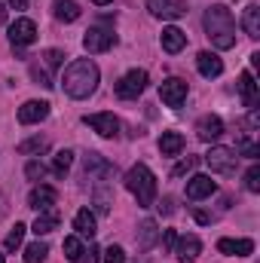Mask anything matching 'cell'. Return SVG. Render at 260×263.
<instances>
[{
    "label": "cell",
    "instance_id": "4",
    "mask_svg": "<svg viewBox=\"0 0 260 263\" xmlns=\"http://www.w3.org/2000/svg\"><path fill=\"white\" fill-rule=\"evenodd\" d=\"M205 165L217 175H236V165H239V153L233 147H211L205 153Z\"/></svg>",
    "mask_w": 260,
    "mask_h": 263
},
{
    "label": "cell",
    "instance_id": "14",
    "mask_svg": "<svg viewBox=\"0 0 260 263\" xmlns=\"http://www.w3.org/2000/svg\"><path fill=\"white\" fill-rule=\"evenodd\" d=\"M217 251L227 254V257H248L254 251V242L251 239H220L217 242Z\"/></svg>",
    "mask_w": 260,
    "mask_h": 263
},
{
    "label": "cell",
    "instance_id": "23",
    "mask_svg": "<svg viewBox=\"0 0 260 263\" xmlns=\"http://www.w3.org/2000/svg\"><path fill=\"white\" fill-rule=\"evenodd\" d=\"M59 230V211H40L37 214V220H34V233L37 236H49V233H55Z\"/></svg>",
    "mask_w": 260,
    "mask_h": 263
},
{
    "label": "cell",
    "instance_id": "13",
    "mask_svg": "<svg viewBox=\"0 0 260 263\" xmlns=\"http://www.w3.org/2000/svg\"><path fill=\"white\" fill-rule=\"evenodd\" d=\"M95 248H83V242H80V236H67L65 239V257L70 263H95Z\"/></svg>",
    "mask_w": 260,
    "mask_h": 263
},
{
    "label": "cell",
    "instance_id": "30",
    "mask_svg": "<svg viewBox=\"0 0 260 263\" xmlns=\"http://www.w3.org/2000/svg\"><path fill=\"white\" fill-rule=\"evenodd\" d=\"M92 202H95V211H98V214H107V211H110V205H114V193H107V190H101V187H98Z\"/></svg>",
    "mask_w": 260,
    "mask_h": 263
},
{
    "label": "cell",
    "instance_id": "5",
    "mask_svg": "<svg viewBox=\"0 0 260 263\" xmlns=\"http://www.w3.org/2000/svg\"><path fill=\"white\" fill-rule=\"evenodd\" d=\"M147 89V70H129L120 83H117V95L120 98H126V101H132V98H138L141 92Z\"/></svg>",
    "mask_w": 260,
    "mask_h": 263
},
{
    "label": "cell",
    "instance_id": "43",
    "mask_svg": "<svg viewBox=\"0 0 260 263\" xmlns=\"http://www.w3.org/2000/svg\"><path fill=\"white\" fill-rule=\"evenodd\" d=\"M9 6H15V9H25V6H28V0H9Z\"/></svg>",
    "mask_w": 260,
    "mask_h": 263
},
{
    "label": "cell",
    "instance_id": "3",
    "mask_svg": "<svg viewBox=\"0 0 260 263\" xmlns=\"http://www.w3.org/2000/svg\"><path fill=\"white\" fill-rule=\"evenodd\" d=\"M126 190L138 199L141 208H150L156 202V178H153V172L144 162L132 165L129 172H126Z\"/></svg>",
    "mask_w": 260,
    "mask_h": 263
},
{
    "label": "cell",
    "instance_id": "18",
    "mask_svg": "<svg viewBox=\"0 0 260 263\" xmlns=\"http://www.w3.org/2000/svg\"><path fill=\"white\" fill-rule=\"evenodd\" d=\"M159 40H162V49H165V52H172V55H175V52H181V49L187 46V34H184L181 28H175V25H169V28L162 31V37H159Z\"/></svg>",
    "mask_w": 260,
    "mask_h": 263
},
{
    "label": "cell",
    "instance_id": "34",
    "mask_svg": "<svg viewBox=\"0 0 260 263\" xmlns=\"http://www.w3.org/2000/svg\"><path fill=\"white\" fill-rule=\"evenodd\" d=\"M245 187H248L251 193H260V165H251V168H248V175H245Z\"/></svg>",
    "mask_w": 260,
    "mask_h": 263
},
{
    "label": "cell",
    "instance_id": "27",
    "mask_svg": "<svg viewBox=\"0 0 260 263\" xmlns=\"http://www.w3.org/2000/svg\"><path fill=\"white\" fill-rule=\"evenodd\" d=\"M156 236H159V230H156V220H144V223L138 227V245H141L144 251H147V248H153Z\"/></svg>",
    "mask_w": 260,
    "mask_h": 263
},
{
    "label": "cell",
    "instance_id": "47",
    "mask_svg": "<svg viewBox=\"0 0 260 263\" xmlns=\"http://www.w3.org/2000/svg\"><path fill=\"white\" fill-rule=\"evenodd\" d=\"M0 263H6V260H3V254H0Z\"/></svg>",
    "mask_w": 260,
    "mask_h": 263
},
{
    "label": "cell",
    "instance_id": "15",
    "mask_svg": "<svg viewBox=\"0 0 260 263\" xmlns=\"http://www.w3.org/2000/svg\"><path fill=\"white\" fill-rule=\"evenodd\" d=\"M199 251H202L199 236H181V239L175 242V254H178L181 263H193L196 257H199Z\"/></svg>",
    "mask_w": 260,
    "mask_h": 263
},
{
    "label": "cell",
    "instance_id": "10",
    "mask_svg": "<svg viewBox=\"0 0 260 263\" xmlns=\"http://www.w3.org/2000/svg\"><path fill=\"white\" fill-rule=\"evenodd\" d=\"M83 123L89 129H95L101 138H114L120 132V120L114 114H89V117H83Z\"/></svg>",
    "mask_w": 260,
    "mask_h": 263
},
{
    "label": "cell",
    "instance_id": "16",
    "mask_svg": "<svg viewBox=\"0 0 260 263\" xmlns=\"http://www.w3.org/2000/svg\"><path fill=\"white\" fill-rule=\"evenodd\" d=\"M214 190H217V184L208 175H193L187 181V199H208Z\"/></svg>",
    "mask_w": 260,
    "mask_h": 263
},
{
    "label": "cell",
    "instance_id": "41",
    "mask_svg": "<svg viewBox=\"0 0 260 263\" xmlns=\"http://www.w3.org/2000/svg\"><path fill=\"white\" fill-rule=\"evenodd\" d=\"M172 205H175V202H172V199H162V202H159V211H165V214H172V211H175V208H172Z\"/></svg>",
    "mask_w": 260,
    "mask_h": 263
},
{
    "label": "cell",
    "instance_id": "35",
    "mask_svg": "<svg viewBox=\"0 0 260 263\" xmlns=\"http://www.w3.org/2000/svg\"><path fill=\"white\" fill-rule=\"evenodd\" d=\"M104 263H126V251H123L120 245L104 248Z\"/></svg>",
    "mask_w": 260,
    "mask_h": 263
},
{
    "label": "cell",
    "instance_id": "28",
    "mask_svg": "<svg viewBox=\"0 0 260 263\" xmlns=\"http://www.w3.org/2000/svg\"><path fill=\"white\" fill-rule=\"evenodd\" d=\"M46 254H49V248H46L43 242H31V245L25 248V263H43Z\"/></svg>",
    "mask_w": 260,
    "mask_h": 263
},
{
    "label": "cell",
    "instance_id": "6",
    "mask_svg": "<svg viewBox=\"0 0 260 263\" xmlns=\"http://www.w3.org/2000/svg\"><path fill=\"white\" fill-rule=\"evenodd\" d=\"M147 9H150V15H156V18L175 22V18L187 15V0H147Z\"/></svg>",
    "mask_w": 260,
    "mask_h": 263
},
{
    "label": "cell",
    "instance_id": "9",
    "mask_svg": "<svg viewBox=\"0 0 260 263\" xmlns=\"http://www.w3.org/2000/svg\"><path fill=\"white\" fill-rule=\"evenodd\" d=\"M37 40V25L31 18H15L9 25V43L12 46H31Z\"/></svg>",
    "mask_w": 260,
    "mask_h": 263
},
{
    "label": "cell",
    "instance_id": "26",
    "mask_svg": "<svg viewBox=\"0 0 260 263\" xmlns=\"http://www.w3.org/2000/svg\"><path fill=\"white\" fill-rule=\"evenodd\" d=\"M52 12H55L59 22H77L80 18V6L73 0H55L52 3Z\"/></svg>",
    "mask_w": 260,
    "mask_h": 263
},
{
    "label": "cell",
    "instance_id": "8",
    "mask_svg": "<svg viewBox=\"0 0 260 263\" xmlns=\"http://www.w3.org/2000/svg\"><path fill=\"white\" fill-rule=\"evenodd\" d=\"M159 98L169 104V107H181L187 101V83L181 77H169L162 86H159Z\"/></svg>",
    "mask_w": 260,
    "mask_h": 263
},
{
    "label": "cell",
    "instance_id": "17",
    "mask_svg": "<svg viewBox=\"0 0 260 263\" xmlns=\"http://www.w3.org/2000/svg\"><path fill=\"white\" fill-rule=\"evenodd\" d=\"M196 135H199L202 141H217V138L224 135V120H220V117H202V120L196 123Z\"/></svg>",
    "mask_w": 260,
    "mask_h": 263
},
{
    "label": "cell",
    "instance_id": "33",
    "mask_svg": "<svg viewBox=\"0 0 260 263\" xmlns=\"http://www.w3.org/2000/svg\"><path fill=\"white\" fill-rule=\"evenodd\" d=\"M196 165H199V159L196 156H187V159H181L175 168H172V178H181V175H187V172H193Z\"/></svg>",
    "mask_w": 260,
    "mask_h": 263
},
{
    "label": "cell",
    "instance_id": "38",
    "mask_svg": "<svg viewBox=\"0 0 260 263\" xmlns=\"http://www.w3.org/2000/svg\"><path fill=\"white\" fill-rule=\"evenodd\" d=\"M62 59H65V52H59V49H49V52H46V62H49L52 67L62 65Z\"/></svg>",
    "mask_w": 260,
    "mask_h": 263
},
{
    "label": "cell",
    "instance_id": "39",
    "mask_svg": "<svg viewBox=\"0 0 260 263\" xmlns=\"http://www.w3.org/2000/svg\"><path fill=\"white\" fill-rule=\"evenodd\" d=\"M242 150H245V156H248V159H257V147H254V144H242Z\"/></svg>",
    "mask_w": 260,
    "mask_h": 263
},
{
    "label": "cell",
    "instance_id": "37",
    "mask_svg": "<svg viewBox=\"0 0 260 263\" xmlns=\"http://www.w3.org/2000/svg\"><path fill=\"white\" fill-rule=\"evenodd\" d=\"M31 77H34L40 86H46V89H49V86H55V83L49 80V73H46V70H40V67H31Z\"/></svg>",
    "mask_w": 260,
    "mask_h": 263
},
{
    "label": "cell",
    "instance_id": "1",
    "mask_svg": "<svg viewBox=\"0 0 260 263\" xmlns=\"http://www.w3.org/2000/svg\"><path fill=\"white\" fill-rule=\"evenodd\" d=\"M98 77L101 73H98V65L92 59H77L73 65H67L62 83H65V92L70 98H89L98 89Z\"/></svg>",
    "mask_w": 260,
    "mask_h": 263
},
{
    "label": "cell",
    "instance_id": "42",
    "mask_svg": "<svg viewBox=\"0 0 260 263\" xmlns=\"http://www.w3.org/2000/svg\"><path fill=\"white\" fill-rule=\"evenodd\" d=\"M196 220H199V223H208V220H211V217H208V214H205V211H196Z\"/></svg>",
    "mask_w": 260,
    "mask_h": 263
},
{
    "label": "cell",
    "instance_id": "24",
    "mask_svg": "<svg viewBox=\"0 0 260 263\" xmlns=\"http://www.w3.org/2000/svg\"><path fill=\"white\" fill-rule=\"evenodd\" d=\"M239 95H242L245 107H254V104H257V83H254V77H251L248 70L239 77Z\"/></svg>",
    "mask_w": 260,
    "mask_h": 263
},
{
    "label": "cell",
    "instance_id": "25",
    "mask_svg": "<svg viewBox=\"0 0 260 263\" xmlns=\"http://www.w3.org/2000/svg\"><path fill=\"white\" fill-rule=\"evenodd\" d=\"M86 175H98V178H110L114 168L101 159V153H86Z\"/></svg>",
    "mask_w": 260,
    "mask_h": 263
},
{
    "label": "cell",
    "instance_id": "22",
    "mask_svg": "<svg viewBox=\"0 0 260 263\" xmlns=\"http://www.w3.org/2000/svg\"><path fill=\"white\" fill-rule=\"evenodd\" d=\"M184 150V135L181 132H162L159 138V153L162 156H178Z\"/></svg>",
    "mask_w": 260,
    "mask_h": 263
},
{
    "label": "cell",
    "instance_id": "2",
    "mask_svg": "<svg viewBox=\"0 0 260 263\" xmlns=\"http://www.w3.org/2000/svg\"><path fill=\"white\" fill-rule=\"evenodd\" d=\"M205 34H208L214 49H233L236 46V22L224 3H214L205 12Z\"/></svg>",
    "mask_w": 260,
    "mask_h": 263
},
{
    "label": "cell",
    "instance_id": "21",
    "mask_svg": "<svg viewBox=\"0 0 260 263\" xmlns=\"http://www.w3.org/2000/svg\"><path fill=\"white\" fill-rule=\"evenodd\" d=\"M242 28H245V34H248L251 40L260 37V6L257 3H248V6H245V12H242Z\"/></svg>",
    "mask_w": 260,
    "mask_h": 263
},
{
    "label": "cell",
    "instance_id": "40",
    "mask_svg": "<svg viewBox=\"0 0 260 263\" xmlns=\"http://www.w3.org/2000/svg\"><path fill=\"white\" fill-rule=\"evenodd\" d=\"M175 242H178V233H175V230H165V245L175 248Z\"/></svg>",
    "mask_w": 260,
    "mask_h": 263
},
{
    "label": "cell",
    "instance_id": "32",
    "mask_svg": "<svg viewBox=\"0 0 260 263\" xmlns=\"http://www.w3.org/2000/svg\"><path fill=\"white\" fill-rule=\"evenodd\" d=\"M25 230H28L25 223H15V230H12V233L6 236V242H3V245H6V251H15V248L22 245V239H25Z\"/></svg>",
    "mask_w": 260,
    "mask_h": 263
},
{
    "label": "cell",
    "instance_id": "44",
    "mask_svg": "<svg viewBox=\"0 0 260 263\" xmlns=\"http://www.w3.org/2000/svg\"><path fill=\"white\" fill-rule=\"evenodd\" d=\"M6 217V199H3V193H0V220Z\"/></svg>",
    "mask_w": 260,
    "mask_h": 263
},
{
    "label": "cell",
    "instance_id": "31",
    "mask_svg": "<svg viewBox=\"0 0 260 263\" xmlns=\"http://www.w3.org/2000/svg\"><path fill=\"white\" fill-rule=\"evenodd\" d=\"M43 150H46V141H43V138H31V141H22V144H18V153H22V156L43 153Z\"/></svg>",
    "mask_w": 260,
    "mask_h": 263
},
{
    "label": "cell",
    "instance_id": "20",
    "mask_svg": "<svg viewBox=\"0 0 260 263\" xmlns=\"http://www.w3.org/2000/svg\"><path fill=\"white\" fill-rule=\"evenodd\" d=\"M73 230H77V236L92 239V236L98 233V227H95V214H92L89 208H80V211L73 214Z\"/></svg>",
    "mask_w": 260,
    "mask_h": 263
},
{
    "label": "cell",
    "instance_id": "45",
    "mask_svg": "<svg viewBox=\"0 0 260 263\" xmlns=\"http://www.w3.org/2000/svg\"><path fill=\"white\" fill-rule=\"evenodd\" d=\"M3 22H6V6L0 3V25H3Z\"/></svg>",
    "mask_w": 260,
    "mask_h": 263
},
{
    "label": "cell",
    "instance_id": "36",
    "mask_svg": "<svg viewBox=\"0 0 260 263\" xmlns=\"http://www.w3.org/2000/svg\"><path fill=\"white\" fill-rule=\"evenodd\" d=\"M25 175H28L31 181H40V178L46 175V165H43V162H28V168H25Z\"/></svg>",
    "mask_w": 260,
    "mask_h": 263
},
{
    "label": "cell",
    "instance_id": "12",
    "mask_svg": "<svg viewBox=\"0 0 260 263\" xmlns=\"http://www.w3.org/2000/svg\"><path fill=\"white\" fill-rule=\"evenodd\" d=\"M55 202H59V193L49 184H40V187H34L28 193V208H37V211H49Z\"/></svg>",
    "mask_w": 260,
    "mask_h": 263
},
{
    "label": "cell",
    "instance_id": "19",
    "mask_svg": "<svg viewBox=\"0 0 260 263\" xmlns=\"http://www.w3.org/2000/svg\"><path fill=\"white\" fill-rule=\"evenodd\" d=\"M196 67H199V73L208 77V80L224 73V62H220L214 52H199V55H196Z\"/></svg>",
    "mask_w": 260,
    "mask_h": 263
},
{
    "label": "cell",
    "instance_id": "7",
    "mask_svg": "<svg viewBox=\"0 0 260 263\" xmlns=\"http://www.w3.org/2000/svg\"><path fill=\"white\" fill-rule=\"evenodd\" d=\"M114 43H117V34H114V31H107V28H89V31H86V37H83L86 52H107Z\"/></svg>",
    "mask_w": 260,
    "mask_h": 263
},
{
    "label": "cell",
    "instance_id": "29",
    "mask_svg": "<svg viewBox=\"0 0 260 263\" xmlns=\"http://www.w3.org/2000/svg\"><path fill=\"white\" fill-rule=\"evenodd\" d=\"M70 165H73V150H59L55 159H52V172L55 175H65Z\"/></svg>",
    "mask_w": 260,
    "mask_h": 263
},
{
    "label": "cell",
    "instance_id": "11",
    "mask_svg": "<svg viewBox=\"0 0 260 263\" xmlns=\"http://www.w3.org/2000/svg\"><path fill=\"white\" fill-rule=\"evenodd\" d=\"M49 117V104L46 101H25L18 107V123L22 126H37Z\"/></svg>",
    "mask_w": 260,
    "mask_h": 263
},
{
    "label": "cell",
    "instance_id": "46",
    "mask_svg": "<svg viewBox=\"0 0 260 263\" xmlns=\"http://www.w3.org/2000/svg\"><path fill=\"white\" fill-rule=\"evenodd\" d=\"M92 3H98V6H107V3H110V0H92Z\"/></svg>",
    "mask_w": 260,
    "mask_h": 263
}]
</instances>
